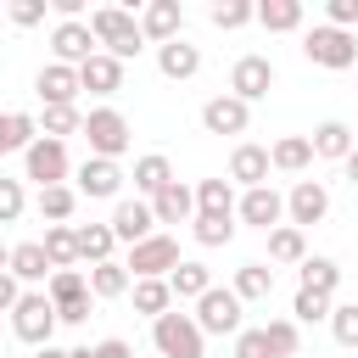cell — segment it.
<instances>
[{
    "label": "cell",
    "mask_w": 358,
    "mask_h": 358,
    "mask_svg": "<svg viewBox=\"0 0 358 358\" xmlns=\"http://www.w3.org/2000/svg\"><path fill=\"white\" fill-rule=\"evenodd\" d=\"M90 34H95V45H101L106 56H117V62H129V56L145 50V34H140L134 11H123V6H95V11H90Z\"/></svg>",
    "instance_id": "obj_1"
},
{
    "label": "cell",
    "mask_w": 358,
    "mask_h": 358,
    "mask_svg": "<svg viewBox=\"0 0 358 358\" xmlns=\"http://www.w3.org/2000/svg\"><path fill=\"white\" fill-rule=\"evenodd\" d=\"M151 347H157V358H207V336L179 308H168L162 319H151Z\"/></svg>",
    "instance_id": "obj_2"
},
{
    "label": "cell",
    "mask_w": 358,
    "mask_h": 358,
    "mask_svg": "<svg viewBox=\"0 0 358 358\" xmlns=\"http://www.w3.org/2000/svg\"><path fill=\"white\" fill-rule=\"evenodd\" d=\"M302 56H308L313 67H330V73H341V67H352V62H358V39H352L347 28L313 22V28L302 34Z\"/></svg>",
    "instance_id": "obj_3"
},
{
    "label": "cell",
    "mask_w": 358,
    "mask_h": 358,
    "mask_svg": "<svg viewBox=\"0 0 358 358\" xmlns=\"http://www.w3.org/2000/svg\"><path fill=\"white\" fill-rule=\"evenodd\" d=\"M45 296H50V308H56V324H84L90 319V280H84V268H56L50 280H45Z\"/></svg>",
    "instance_id": "obj_4"
},
{
    "label": "cell",
    "mask_w": 358,
    "mask_h": 358,
    "mask_svg": "<svg viewBox=\"0 0 358 358\" xmlns=\"http://www.w3.org/2000/svg\"><path fill=\"white\" fill-rule=\"evenodd\" d=\"M241 308H246V302H241L229 285H213V291L196 296V313H190V319H196L201 336H241V330H246V324H241Z\"/></svg>",
    "instance_id": "obj_5"
},
{
    "label": "cell",
    "mask_w": 358,
    "mask_h": 358,
    "mask_svg": "<svg viewBox=\"0 0 358 358\" xmlns=\"http://www.w3.org/2000/svg\"><path fill=\"white\" fill-rule=\"evenodd\" d=\"M11 330H17V341H28L34 352L50 347V336H56V308H50V296H45V291H22L17 308H11Z\"/></svg>",
    "instance_id": "obj_6"
},
{
    "label": "cell",
    "mask_w": 358,
    "mask_h": 358,
    "mask_svg": "<svg viewBox=\"0 0 358 358\" xmlns=\"http://www.w3.org/2000/svg\"><path fill=\"white\" fill-rule=\"evenodd\" d=\"M78 134L90 140V157L117 162V157L129 151V117H123L117 106H95V112L84 117V129H78Z\"/></svg>",
    "instance_id": "obj_7"
},
{
    "label": "cell",
    "mask_w": 358,
    "mask_h": 358,
    "mask_svg": "<svg viewBox=\"0 0 358 358\" xmlns=\"http://www.w3.org/2000/svg\"><path fill=\"white\" fill-rule=\"evenodd\" d=\"M123 268H129V280H168L179 268V241L173 235H145L140 246H129Z\"/></svg>",
    "instance_id": "obj_8"
},
{
    "label": "cell",
    "mask_w": 358,
    "mask_h": 358,
    "mask_svg": "<svg viewBox=\"0 0 358 358\" xmlns=\"http://www.w3.org/2000/svg\"><path fill=\"white\" fill-rule=\"evenodd\" d=\"M22 168H28V179L39 185V190H50V185H67V173H73V162H67V140H34L28 151H22Z\"/></svg>",
    "instance_id": "obj_9"
},
{
    "label": "cell",
    "mask_w": 358,
    "mask_h": 358,
    "mask_svg": "<svg viewBox=\"0 0 358 358\" xmlns=\"http://www.w3.org/2000/svg\"><path fill=\"white\" fill-rule=\"evenodd\" d=\"M235 218L268 235V229H280V218H285V196H280L274 185H257V190H241V201H235Z\"/></svg>",
    "instance_id": "obj_10"
},
{
    "label": "cell",
    "mask_w": 358,
    "mask_h": 358,
    "mask_svg": "<svg viewBox=\"0 0 358 358\" xmlns=\"http://www.w3.org/2000/svg\"><path fill=\"white\" fill-rule=\"evenodd\" d=\"M268 90H274V62H268V56H241V62L229 67V95H235V101L252 106V101H263Z\"/></svg>",
    "instance_id": "obj_11"
},
{
    "label": "cell",
    "mask_w": 358,
    "mask_h": 358,
    "mask_svg": "<svg viewBox=\"0 0 358 358\" xmlns=\"http://www.w3.org/2000/svg\"><path fill=\"white\" fill-rule=\"evenodd\" d=\"M324 213H330V190H324L319 179H296L291 196H285V218H291V229L324 224Z\"/></svg>",
    "instance_id": "obj_12"
},
{
    "label": "cell",
    "mask_w": 358,
    "mask_h": 358,
    "mask_svg": "<svg viewBox=\"0 0 358 358\" xmlns=\"http://www.w3.org/2000/svg\"><path fill=\"white\" fill-rule=\"evenodd\" d=\"M50 50H56V62H62V67H84L101 45H95L90 22L78 17V22H56V28H50Z\"/></svg>",
    "instance_id": "obj_13"
},
{
    "label": "cell",
    "mask_w": 358,
    "mask_h": 358,
    "mask_svg": "<svg viewBox=\"0 0 358 358\" xmlns=\"http://www.w3.org/2000/svg\"><path fill=\"white\" fill-rule=\"evenodd\" d=\"M151 224H157V218H151V201H140V196H123V201L112 207V235H117L123 246H140L145 235H157Z\"/></svg>",
    "instance_id": "obj_14"
},
{
    "label": "cell",
    "mask_w": 358,
    "mask_h": 358,
    "mask_svg": "<svg viewBox=\"0 0 358 358\" xmlns=\"http://www.w3.org/2000/svg\"><path fill=\"white\" fill-rule=\"evenodd\" d=\"M34 90L45 106H73L78 101V67H62V62H45L34 73Z\"/></svg>",
    "instance_id": "obj_15"
},
{
    "label": "cell",
    "mask_w": 358,
    "mask_h": 358,
    "mask_svg": "<svg viewBox=\"0 0 358 358\" xmlns=\"http://www.w3.org/2000/svg\"><path fill=\"white\" fill-rule=\"evenodd\" d=\"M246 123H252V106L235 101V95H213L201 106V129L207 134H246Z\"/></svg>",
    "instance_id": "obj_16"
},
{
    "label": "cell",
    "mask_w": 358,
    "mask_h": 358,
    "mask_svg": "<svg viewBox=\"0 0 358 358\" xmlns=\"http://www.w3.org/2000/svg\"><path fill=\"white\" fill-rule=\"evenodd\" d=\"M229 185H241V190H257V185H268V145H252V140H241V145L229 151Z\"/></svg>",
    "instance_id": "obj_17"
},
{
    "label": "cell",
    "mask_w": 358,
    "mask_h": 358,
    "mask_svg": "<svg viewBox=\"0 0 358 358\" xmlns=\"http://www.w3.org/2000/svg\"><path fill=\"white\" fill-rule=\"evenodd\" d=\"M78 196H90V201H106V196H117L123 190V168L117 162H106V157H84V168H78V185H73Z\"/></svg>",
    "instance_id": "obj_18"
},
{
    "label": "cell",
    "mask_w": 358,
    "mask_h": 358,
    "mask_svg": "<svg viewBox=\"0 0 358 358\" xmlns=\"http://www.w3.org/2000/svg\"><path fill=\"white\" fill-rule=\"evenodd\" d=\"M134 22H140V34H145V39L168 45V39H179V28H185V6H179V0H151Z\"/></svg>",
    "instance_id": "obj_19"
},
{
    "label": "cell",
    "mask_w": 358,
    "mask_h": 358,
    "mask_svg": "<svg viewBox=\"0 0 358 358\" xmlns=\"http://www.w3.org/2000/svg\"><path fill=\"white\" fill-rule=\"evenodd\" d=\"M6 274H11L17 285H45L56 268H50V257H45V246H39V241H17V246H11Z\"/></svg>",
    "instance_id": "obj_20"
},
{
    "label": "cell",
    "mask_w": 358,
    "mask_h": 358,
    "mask_svg": "<svg viewBox=\"0 0 358 358\" xmlns=\"http://www.w3.org/2000/svg\"><path fill=\"white\" fill-rule=\"evenodd\" d=\"M78 90H90V95H117V90H123V62L106 56V50H95V56L78 67Z\"/></svg>",
    "instance_id": "obj_21"
},
{
    "label": "cell",
    "mask_w": 358,
    "mask_h": 358,
    "mask_svg": "<svg viewBox=\"0 0 358 358\" xmlns=\"http://www.w3.org/2000/svg\"><path fill=\"white\" fill-rule=\"evenodd\" d=\"M308 145H313V157H324V162H347L352 145H358V134H352L341 117H324V123L308 134Z\"/></svg>",
    "instance_id": "obj_22"
},
{
    "label": "cell",
    "mask_w": 358,
    "mask_h": 358,
    "mask_svg": "<svg viewBox=\"0 0 358 358\" xmlns=\"http://www.w3.org/2000/svg\"><path fill=\"white\" fill-rule=\"evenodd\" d=\"M151 218H157V224H190V218H196V190L179 185V179L162 185V190L151 196Z\"/></svg>",
    "instance_id": "obj_23"
},
{
    "label": "cell",
    "mask_w": 358,
    "mask_h": 358,
    "mask_svg": "<svg viewBox=\"0 0 358 358\" xmlns=\"http://www.w3.org/2000/svg\"><path fill=\"white\" fill-rule=\"evenodd\" d=\"M157 67H162V78H196V73H201V45H190V39L179 34V39L157 45Z\"/></svg>",
    "instance_id": "obj_24"
},
{
    "label": "cell",
    "mask_w": 358,
    "mask_h": 358,
    "mask_svg": "<svg viewBox=\"0 0 358 358\" xmlns=\"http://www.w3.org/2000/svg\"><path fill=\"white\" fill-rule=\"evenodd\" d=\"M168 291H173V302H196L201 291H213V268L196 257H179V268L168 274Z\"/></svg>",
    "instance_id": "obj_25"
},
{
    "label": "cell",
    "mask_w": 358,
    "mask_h": 358,
    "mask_svg": "<svg viewBox=\"0 0 358 358\" xmlns=\"http://www.w3.org/2000/svg\"><path fill=\"white\" fill-rule=\"evenodd\" d=\"M78 235V263H112V252H117V235H112V224H78L73 229Z\"/></svg>",
    "instance_id": "obj_26"
},
{
    "label": "cell",
    "mask_w": 358,
    "mask_h": 358,
    "mask_svg": "<svg viewBox=\"0 0 358 358\" xmlns=\"http://www.w3.org/2000/svg\"><path fill=\"white\" fill-rule=\"evenodd\" d=\"M162 185H173V162H168L162 151H145V157L134 162V190H140V201H151Z\"/></svg>",
    "instance_id": "obj_27"
},
{
    "label": "cell",
    "mask_w": 358,
    "mask_h": 358,
    "mask_svg": "<svg viewBox=\"0 0 358 358\" xmlns=\"http://www.w3.org/2000/svg\"><path fill=\"white\" fill-rule=\"evenodd\" d=\"M296 280H302V291L336 296V285H341V263H336V257H302V263H296Z\"/></svg>",
    "instance_id": "obj_28"
},
{
    "label": "cell",
    "mask_w": 358,
    "mask_h": 358,
    "mask_svg": "<svg viewBox=\"0 0 358 358\" xmlns=\"http://www.w3.org/2000/svg\"><path fill=\"white\" fill-rule=\"evenodd\" d=\"M252 22H263L268 34H296L302 28V0H263L252 11Z\"/></svg>",
    "instance_id": "obj_29"
},
{
    "label": "cell",
    "mask_w": 358,
    "mask_h": 358,
    "mask_svg": "<svg viewBox=\"0 0 358 358\" xmlns=\"http://www.w3.org/2000/svg\"><path fill=\"white\" fill-rule=\"evenodd\" d=\"M308 162H313L308 134H285V140H274V145H268V168H280V173H302Z\"/></svg>",
    "instance_id": "obj_30"
},
{
    "label": "cell",
    "mask_w": 358,
    "mask_h": 358,
    "mask_svg": "<svg viewBox=\"0 0 358 358\" xmlns=\"http://www.w3.org/2000/svg\"><path fill=\"white\" fill-rule=\"evenodd\" d=\"M45 257H50V268H78V235H73V224H45Z\"/></svg>",
    "instance_id": "obj_31"
},
{
    "label": "cell",
    "mask_w": 358,
    "mask_h": 358,
    "mask_svg": "<svg viewBox=\"0 0 358 358\" xmlns=\"http://www.w3.org/2000/svg\"><path fill=\"white\" fill-rule=\"evenodd\" d=\"M84 280H90V296H101V302H112V296H129V285H134V280H129V268H123L117 257H112V263H95Z\"/></svg>",
    "instance_id": "obj_32"
},
{
    "label": "cell",
    "mask_w": 358,
    "mask_h": 358,
    "mask_svg": "<svg viewBox=\"0 0 358 358\" xmlns=\"http://www.w3.org/2000/svg\"><path fill=\"white\" fill-rule=\"evenodd\" d=\"M229 291H235L241 302H268V291H274V268H268V263H241Z\"/></svg>",
    "instance_id": "obj_33"
},
{
    "label": "cell",
    "mask_w": 358,
    "mask_h": 358,
    "mask_svg": "<svg viewBox=\"0 0 358 358\" xmlns=\"http://www.w3.org/2000/svg\"><path fill=\"white\" fill-rule=\"evenodd\" d=\"M129 296H134V313H145V319H162V313L173 308L168 280H134V285H129Z\"/></svg>",
    "instance_id": "obj_34"
},
{
    "label": "cell",
    "mask_w": 358,
    "mask_h": 358,
    "mask_svg": "<svg viewBox=\"0 0 358 358\" xmlns=\"http://www.w3.org/2000/svg\"><path fill=\"white\" fill-rule=\"evenodd\" d=\"M39 140V117L28 112H0V151H28Z\"/></svg>",
    "instance_id": "obj_35"
},
{
    "label": "cell",
    "mask_w": 358,
    "mask_h": 358,
    "mask_svg": "<svg viewBox=\"0 0 358 358\" xmlns=\"http://www.w3.org/2000/svg\"><path fill=\"white\" fill-rule=\"evenodd\" d=\"M190 235L201 246H229L235 241V213H196L190 218Z\"/></svg>",
    "instance_id": "obj_36"
},
{
    "label": "cell",
    "mask_w": 358,
    "mask_h": 358,
    "mask_svg": "<svg viewBox=\"0 0 358 358\" xmlns=\"http://www.w3.org/2000/svg\"><path fill=\"white\" fill-rule=\"evenodd\" d=\"M78 129H84V112L78 106H45V117H39V134L45 140H67Z\"/></svg>",
    "instance_id": "obj_37"
},
{
    "label": "cell",
    "mask_w": 358,
    "mask_h": 358,
    "mask_svg": "<svg viewBox=\"0 0 358 358\" xmlns=\"http://www.w3.org/2000/svg\"><path fill=\"white\" fill-rule=\"evenodd\" d=\"M196 213H235V185L229 179H201L196 185Z\"/></svg>",
    "instance_id": "obj_38"
},
{
    "label": "cell",
    "mask_w": 358,
    "mask_h": 358,
    "mask_svg": "<svg viewBox=\"0 0 358 358\" xmlns=\"http://www.w3.org/2000/svg\"><path fill=\"white\" fill-rule=\"evenodd\" d=\"M73 207H78V190H73V185H50V190H39V218L67 224V218H73Z\"/></svg>",
    "instance_id": "obj_39"
},
{
    "label": "cell",
    "mask_w": 358,
    "mask_h": 358,
    "mask_svg": "<svg viewBox=\"0 0 358 358\" xmlns=\"http://www.w3.org/2000/svg\"><path fill=\"white\" fill-rule=\"evenodd\" d=\"M268 257H274V263H302V257H308V241H302V229H291V224L268 229Z\"/></svg>",
    "instance_id": "obj_40"
},
{
    "label": "cell",
    "mask_w": 358,
    "mask_h": 358,
    "mask_svg": "<svg viewBox=\"0 0 358 358\" xmlns=\"http://www.w3.org/2000/svg\"><path fill=\"white\" fill-rule=\"evenodd\" d=\"M263 341H268V352H274V358H296L302 330H296V319H268V324H263Z\"/></svg>",
    "instance_id": "obj_41"
},
{
    "label": "cell",
    "mask_w": 358,
    "mask_h": 358,
    "mask_svg": "<svg viewBox=\"0 0 358 358\" xmlns=\"http://www.w3.org/2000/svg\"><path fill=\"white\" fill-rule=\"evenodd\" d=\"M330 336H336L347 352H358V302H336V308H330Z\"/></svg>",
    "instance_id": "obj_42"
},
{
    "label": "cell",
    "mask_w": 358,
    "mask_h": 358,
    "mask_svg": "<svg viewBox=\"0 0 358 358\" xmlns=\"http://www.w3.org/2000/svg\"><path fill=\"white\" fill-rule=\"evenodd\" d=\"M330 296H319V291H302L296 285V302H291V313H296V324H319V319H330Z\"/></svg>",
    "instance_id": "obj_43"
},
{
    "label": "cell",
    "mask_w": 358,
    "mask_h": 358,
    "mask_svg": "<svg viewBox=\"0 0 358 358\" xmlns=\"http://www.w3.org/2000/svg\"><path fill=\"white\" fill-rule=\"evenodd\" d=\"M252 11H257L252 0H218L207 17H213V28H246V22H252Z\"/></svg>",
    "instance_id": "obj_44"
},
{
    "label": "cell",
    "mask_w": 358,
    "mask_h": 358,
    "mask_svg": "<svg viewBox=\"0 0 358 358\" xmlns=\"http://www.w3.org/2000/svg\"><path fill=\"white\" fill-rule=\"evenodd\" d=\"M22 207H28L22 179H6V173H0V224H17V218H22Z\"/></svg>",
    "instance_id": "obj_45"
},
{
    "label": "cell",
    "mask_w": 358,
    "mask_h": 358,
    "mask_svg": "<svg viewBox=\"0 0 358 358\" xmlns=\"http://www.w3.org/2000/svg\"><path fill=\"white\" fill-rule=\"evenodd\" d=\"M73 358H134V347H129L123 336H106V341H95V347H73Z\"/></svg>",
    "instance_id": "obj_46"
},
{
    "label": "cell",
    "mask_w": 358,
    "mask_h": 358,
    "mask_svg": "<svg viewBox=\"0 0 358 358\" xmlns=\"http://www.w3.org/2000/svg\"><path fill=\"white\" fill-rule=\"evenodd\" d=\"M6 22H17V28H39V22H45V6H39V0H11V6H6Z\"/></svg>",
    "instance_id": "obj_47"
},
{
    "label": "cell",
    "mask_w": 358,
    "mask_h": 358,
    "mask_svg": "<svg viewBox=\"0 0 358 358\" xmlns=\"http://www.w3.org/2000/svg\"><path fill=\"white\" fill-rule=\"evenodd\" d=\"M235 358H274V352H268V341H263V324L235 336Z\"/></svg>",
    "instance_id": "obj_48"
},
{
    "label": "cell",
    "mask_w": 358,
    "mask_h": 358,
    "mask_svg": "<svg viewBox=\"0 0 358 358\" xmlns=\"http://www.w3.org/2000/svg\"><path fill=\"white\" fill-rule=\"evenodd\" d=\"M324 17H330V28H347V34H352V28H358V0H330Z\"/></svg>",
    "instance_id": "obj_49"
},
{
    "label": "cell",
    "mask_w": 358,
    "mask_h": 358,
    "mask_svg": "<svg viewBox=\"0 0 358 358\" xmlns=\"http://www.w3.org/2000/svg\"><path fill=\"white\" fill-rule=\"evenodd\" d=\"M17 296H22V285H17L11 274H0V313H11V308H17Z\"/></svg>",
    "instance_id": "obj_50"
},
{
    "label": "cell",
    "mask_w": 358,
    "mask_h": 358,
    "mask_svg": "<svg viewBox=\"0 0 358 358\" xmlns=\"http://www.w3.org/2000/svg\"><path fill=\"white\" fill-rule=\"evenodd\" d=\"M34 358H73V347H56V341H50V347H39Z\"/></svg>",
    "instance_id": "obj_51"
},
{
    "label": "cell",
    "mask_w": 358,
    "mask_h": 358,
    "mask_svg": "<svg viewBox=\"0 0 358 358\" xmlns=\"http://www.w3.org/2000/svg\"><path fill=\"white\" fill-rule=\"evenodd\" d=\"M341 168H347V179H352V185H358V145H352V157H347V162H341Z\"/></svg>",
    "instance_id": "obj_52"
},
{
    "label": "cell",
    "mask_w": 358,
    "mask_h": 358,
    "mask_svg": "<svg viewBox=\"0 0 358 358\" xmlns=\"http://www.w3.org/2000/svg\"><path fill=\"white\" fill-rule=\"evenodd\" d=\"M6 263H11V246H6V241H0V274H6Z\"/></svg>",
    "instance_id": "obj_53"
},
{
    "label": "cell",
    "mask_w": 358,
    "mask_h": 358,
    "mask_svg": "<svg viewBox=\"0 0 358 358\" xmlns=\"http://www.w3.org/2000/svg\"><path fill=\"white\" fill-rule=\"evenodd\" d=\"M0 22H6V6H0Z\"/></svg>",
    "instance_id": "obj_54"
},
{
    "label": "cell",
    "mask_w": 358,
    "mask_h": 358,
    "mask_svg": "<svg viewBox=\"0 0 358 358\" xmlns=\"http://www.w3.org/2000/svg\"><path fill=\"white\" fill-rule=\"evenodd\" d=\"M352 302H358V296H352Z\"/></svg>",
    "instance_id": "obj_55"
}]
</instances>
